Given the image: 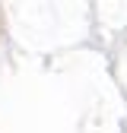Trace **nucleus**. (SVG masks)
Here are the masks:
<instances>
[]
</instances>
